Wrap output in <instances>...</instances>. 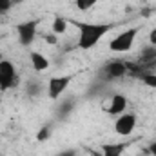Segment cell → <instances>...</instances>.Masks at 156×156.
Masks as SVG:
<instances>
[{
	"instance_id": "cell-2",
	"label": "cell",
	"mask_w": 156,
	"mask_h": 156,
	"mask_svg": "<svg viewBox=\"0 0 156 156\" xmlns=\"http://www.w3.org/2000/svg\"><path fill=\"white\" fill-rule=\"evenodd\" d=\"M136 35H138V27H131V29L123 31L122 35H118V37H115L111 40L109 49L115 51V53H127L133 47V42H134Z\"/></svg>"
},
{
	"instance_id": "cell-14",
	"label": "cell",
	"mask_w": 156,
	"mask_h": 156,
	"mask_svg": "<svg viewBox=\"0 0 156 156\" xmlns=\"http://www.w3.org/2000/svg\"><path fill=\"white\" fill-rule=\"evenodd\" d=\"M49 136H51V127H49V125H44L38 131V134H37V140H38V142H45Z\"/></svg>"
},
{
	"instance_id": "cell-6",
	"label": "cell",
	"mask_w": 156,
	"mask_h": 156,
	"mask_svg": "<svg viewBox=\"0 0 156 156\" xmlns=\"http://www.w3.org/2000/svg\"><path fill=\"white\" fill-rule=\"evenodd\" d=\"M73 76H53L49 78V83H47V93H49V98L51 100H58L62 96V93L67 89V85L71 83Z\"/></svg>"
},
{
	"instance_id": "cell-8",
	"label": "cell",
	"mask_w": 156,
	"mask_h": 156,
	"mask_svg": "<svg viewBox=\"0 0 156 156\" xmlns=\"http://www.w3.org/2000/svg\"><path fill=\"white\" fill-rule=\"evenodd\" d=\"M138 64L144 67V69H147L149 73H153L156 69V45L154 47H145L144 51H142V55H140V58H138Z\"/></svg>"
},
{
	"instance_id": "cell-17",
	"label": "cell",
	"mask_w": 156,
	"mask_h": 156,
	"mask_svg": "<svg viewBox=\"0 0 156 156\" xmlns=\"http://www.w3.org/2000/svg\"><path fill=\"white\" fill-rule=\"evenodd\" d=\"M71 109H73V102H67V104L60 105V111H58V113H60V115H66V113L71 111Z\"/></svg>"
},
{
	"instance_id": "cell-5",
	"label": "cell",
	"mask_w": 156,
	"mask_h": 156,
	"mask_svg": "<svg viewBox=\"0 0 156 156\" xmlns=\"http://www.w3.org/2000/svg\"><path fill=\"white\" fill-rule=\"evenodd\" d=\"M37 27H38V20H27L18 24L16 31H18V40L22 45H31L37 37Z\"/></svg>"
},
{
	"instance_id": "cell-20",
	"label": "cell",
	"mask_w": 156,
	"mask_h": 156,
	"mask_svg": "<svg viewBox=\"0 0 156 156\" xmlns=\"http://www.w3.org/2000/svg\"><path fill=\"white\" fill-rule=\"evenodd\" d=\"M38 91H40V87H38V85H33V83L29 85V94H37Z\"/></svg>"
},
{
	"instance_id": "cell-23",
	"label": "cell",
	"mask_w": 156,
	"mask_h": 156,
	"mask_svg": "<svg viewBox=\"0 0 156 156\" xmlns=\"http://www.w3.org/2000/svg\"><path fill=\"white\" fill-rule=\"evenodd\" d=\"M20 2H24V0H11V4H13V5H16V4H20Z\"/></svg>"
},
{
	"instance_id": "cell-13",
	"label": "cell",
	"mask_w": 156,
	"mask_h": 156,
	"mask_svg": "<svg viewBox=\"0 0 156 156\" xmlns=\"http://www.w3.org/2000/svg\"><path fill=\"white\" fill-rule=\"evenodd\" d=\"M96 2H98V0H75V4H76V7L80 11H89V9H93V7L96 5Z\"/></svg>"
},
{
	"instance_id": "cell-3",
	"label": "cell",
	"mask_w": 156,
	"mask_h": 156,
	"mask_svg": "<svg viewBox=\"0 0 156 156\" xmlns=\"http://www.w3.org/2000/svg\"><path fill=\"white\" fill-rule=\"evenodd\" d=\"M16 82H18V78H16V69H15L13 62L0 60V89L2 91L11 89L16 85Z\"/></svg>"
},
{
	"instance_id": "cell-1",
	"label": "cell",
	"mask_w": 156,
	"mask_h": 156,
	"mask_svg": "<svg viewBox=\"0 0 156 156\" xmlns=\"http://www.w3.org/2000/svg\"><path fill=\"white\" fill-rule=\"evenodd\" d=\"M73 24L78 29V47L80 49L94 47L104 38V35H107L113 29V24H87V22H78V20H73Z\"/></svg>"
},
{
	"instance_id": "cell-11",
	"label": "cell",
	"mask_w": 156,
	"mask_h": 156,
	"mask_svg": "<svg viewBox=\"0 0 156 156\" xmlns=\"http://www.w3.org/2000/svg\"><path fill=\"white\" fill-rule=\"evenodd\" d=\"M31 64H33V69L35 71H45L47 67H49V60L44 56V55H40V53H31Z\"/></svg>"
},
{
	"instance_id": "cell-10",
	"label": "cell",
	"mask_w": 156,
	"mask_h": 156,
	"mask_svg": "<svg viewBox=\"0 0 156 156\" xmlns=\"http://www.w3.org/2000/svg\"><path fill=\"white\" fill-rule=\"evenodd\" d=\"M129 144H105L102 145V156H122Z\"/></svg>"
},
{
	"instance_id": "cell-12",
	"label": "cell",
	"mask_w": 156,
	"mask_h": 156,
	"mask_svg": "<svg viewBox=\"0 0 156 156\" xmlns=\"http://www.w3.org/2000/svg\"><path fill=\"white\" fill-rule=\"evenodd\" d=\"M67 18H62V16H56L55 20H53V33L55 35H64L66 33V29H67Z\"/></svg>"
},
{
	"instance_id": "cell-4",
	"label": "cell",
	"mask_w": 156,
	"mask_h": 156,
	"mask_svg": "<svg viewBox=\"0 0 156 156\" xmlns=\"http://www.w3.org/2000/svg\"><path fill=\"white\" fill-rule=\"evenodd\" d=\"M127 75V62L125 60H109L100 71V76L105 80H116Z\"/></svg>"
},
{
	"instance_id": "cell-19",
	"label": "cell",
	"mask_w": 156,
	"mask_h": 156,
	"mask_svg": "<svg viewBox=\"0 0 156 156\" xmlns=\"http://www.w3.org/2000/svg\"><path fill=\"white\" fill-rule=\"evenodd\" d=\"M149 42H151L153 45H156V27H154V29H151V35H149Z\"/></svg>"
},
{
	"instance_id": "cell-7",
	"label": "cell",
	"mask_w": 156,
	"mask_h": 156,
	"mask_svg": "<svg viewBox=\"0 0 156 156\" xmlns=\"http://www.w3.org/2000/svg\"><path fill=\"white\" fill-rule=\"evenodd\" d=\"M136 125V116L134 115H120L118 120L115 122V131L120 136H129L134 131Z\"/></svg>"
},
{
	"instance_id": "cell-15",
	"label": "cell",
	"mask_w": 156,
	"mask_h": 156,
	"mask_svg": "<svg viewBox=\"0 0 156 156\" xmlns=\"http://www.w3.org/2000/svg\"><path fill=\"white\" fill-rule=\"evenodd\" d=\"M142 82H144L147 87L156 89V73H149V75H145V76L142 78Z\"/></svg>"
},
{
	"instance_id": "cell-21",
	"label": "cell",
	"mask_w": 156,
	"mask_h": 156,
	"mask_svg": "<svg viewBox=\"0 0 156 156\" xmlns=\"http://www.w3.org/2000/svg\"><path fill=\"white\" fill-rule=\"evenodd\" d=\"M147 153H151L153 156H156V142H154V144H151V145H149V149H147Z\"/></svg>"
},
{
	"instance_id": "cell-22",
	"label": "cell",
	"mask_w": 156,
	"mask_h": 156,
	"mask_svg": "<svg viewBox=\"0 0 156 156\" xmlns=\"http://www.w3.org/2000/svg\"><path fill=\"white\" fill-rule=\"evenodd\" d=\"M58 156H76V153L69 149V151H62V153H60V154H58Z\"/></svg>"
},
{
	"instance_id": "cell-16",
	"label": "cell",
	"mask_w": 156,
	"mask_h": 156,
	"mask_svg": "<svg viewBox=\"0 0 156 156\" xmlns=\"http://www.w3.org/2000/svg\"><path fill=\"white\" fill-rule=\"evenodd\" d=\"M11 7H13L11 0H0V15H5Z\"/></svg>"
},
{
	"instance_id": "cell-9",
	"label": "cell",
	"mask_w": 156,
	"mask_h": 156,
	"mask_svg": "<svg viewBox=\"0 0 156 156\" xmlns=\"http://www.w3.org/2000/svg\"><path fill=\"white\" fill-rule=\"evenodd\" d=\"M125 107H127V98H125L123 94H115V96L111 98L109 107H105V111H107L109 115H113V116H120V115H123Z\"/></svg>"
},
{
	"instance_id": "cell-18",
	"label": "cell",
	"mask_w": 156,
	"mask_h": 156,
	"mask_svg": "<svg viewBox=\"0 0 156 156\" xmlns=\"http://www.w3.org/2000/svg\"><path fill=\"white\" fill-rule=\"evenodd\" d=\"M44 40H45L47 44H51V45H55V44L58 42V38H56V35H45V37H44Z\"/></svg>"
}]
</instances>
